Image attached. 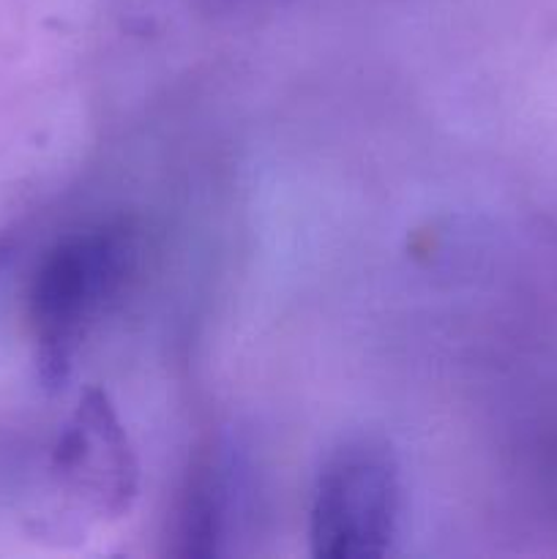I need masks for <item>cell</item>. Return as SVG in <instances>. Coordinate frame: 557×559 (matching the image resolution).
<instances>
[{
  "instance_id": "6da1fadb",
  "label": "cell",
  "mask_w": 557,
  "mask_h": 559,
  "mask_svg": "<svg viewBox=\"0 0 557 559\" xmlns=\"http://www.w3.org/2000/svg\"><path fill=\"white\" fill-rule=\"evenodd\" d=\"M134 257L131 233L112 224L82 229L47 251L33 276L27 311L49 385L69 374L82 338L134 271Z\"/></svg>"
},
{
  "instance_id": "7a4b0ae2",
  "label": "cell",
  "mask_w": 557,
  "mask_h": 559,
  "mask_svg": "<svg viewBox=\"0 0 557 559\" xmlns=\"http://www.w3.org/2000/svg\"><path fill=\"white\" fill-rule=\"evenodd\" d=\"M402 486L391 451L371 440L347 442L317 475L311 551L325 559L382 557L396 538Z\"/></svg>"
},
{
  "instance_id": "3957f363",
  "label": "cell",
  "mask_w": 557,
  "mask_h": 559,
  "mask_svg": "<svg viewBox=\"0 0 557 559\" xmlns=\"http://www.w3.org/2000/svg\"><path fill=\"white\" fill-rule=\"evenodd\" d=\"M58 467L96 513H123L137 491V464L129 437L102 393L76 409L58 445Z\"/></svg>"
}]
</instances>
